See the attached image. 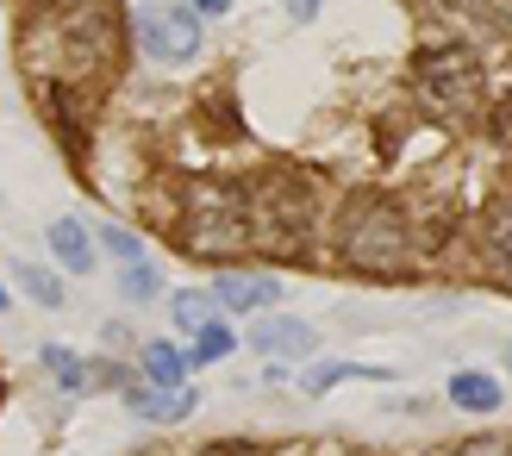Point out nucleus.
I'll use <instances>...</instances> for the list:
<instances>
[{
    "label": "nucleus",
    "mask_w": 512,
    "mask_h": 456,
    "mask_svg": "<svg viewBox=\"0 0 512 456\" xmlns=\"http://www.w3.org/2000/svg\"><path fill=\"white\" fill-rule=\"evenodd\" d=\"M119 63V19L113 0H57L25 32V69L44 94H94Z\"/></svg>",
    "instance_id": "f257e3e1"
},
{
    "label": "nucleus",
    "mask_w": 512,
    "mask_h": 456,
    "mask_svg": "<svg viewBox=\"0 0 512 456\" xmlns=\"http://www.w3.org/2000/svg\"><path fill=\"white\" fill-rule=\"evenodd\" d=\"M244 200V232L256 250H269V257L281 263H294L313 250V207H319V194H313V175H300V169H263L256 182L238 188Z\"/></svg>",
    "instance_id": "f03ea898"
},
{
    "label": "nucleus",
    "mask_w": 512,
    "mask_h": 456,
    "mask_svg": "<svg viewBox=\"0 0 512 456\" xmlns=\"http://www.w3.org/2000/svg\"><path fill=\"white\" fill-rule=\"evenodd\" d=\"M338 250L350 269L363 275H406L413 269V219H406L388 194L350 200L338 219Z\"/></svg>",
    "instance_id": "7ed1b4c3"
},
{
    "label": "nucleus",
    "mask_w": 512,
    "mask_h": 456,
    "mask_svg": "<svg viewBox=\"0 0 512 456\" xmlns=\"http://www.w3.org/2000/svg\"><path fill=\"white\" fill-rule=\"evenodd\" d=\"M182 238H188L194 257H207V263H232L238 250H250L238 188H225V182H194L188 200H182Z\"/></svg>",
    "instance_id": "20e7f679"
},
{
    "label": "nucleus",
    "mask_w": 512,
    "mask_h": 456,
    "mask_svg": "<svg viewBox=\"0 0 512 456\" xmlns=\"http://www.w3.org/2000/svg\"><path fill=\"white\" fill-rule=\"evenodd\" d=\"M413 88H419V100L438 119H469L475 100H481V63H475V50H463V44L425 50L419 69H413Z\"/></svg>",
    "instance_id": "39448f33"
},
{
    "label": "nucleus",
    "mask_w": 512,
    "mask_h": 456,
    "mask_svg": "<svg viewBox=\"0 0 512 456\" xmlns=\"http://www.w3.org/2000/svg\"><path fill=\"white\" fill-rule=\"evenodd\" d=\"M138 44L150 63H194L200 57V19L175 0H150L138 7Z\"/></svg>",
    "instance_id": "423d86ee"
},
{
    "label": "nucleus",
    "mask_w": 512,
    "mask_h": 456,
    "mask_svg": "<svg viewBox=\"0 0 512 456\" xmlns=\"http://www.w3.org/2000/svg\"><path fill=\"white\" fill-rule=\"evenodd\" d=\"M250 344L263 350V357H306L319 338H313V325H306V319H256Z\"/></svg>",
    "instance_id": "0eeeda50"
},
{
    "label": "nucleus",
    "mask_w": 512,
    "mask_h": 456,
    "mask_svg": "<svg viewBox=\"0 0 512 456\" xmlns=\"http://www.w3.org/2000/svg\"><path fill=\"white\" fill-rule=\"evenodd\" d=\"M44 244H50V257H57L69 275H88V269H94V238H88L82 219H50Z\"/></svg>",
    "instance_id": "6e6552de"
},
{
    "label": "nucleus",
    "mask_w": 512,
    "mask_h": 456,
    "mask_svg": "<svg viewBox=\"0 0 512 456\" xmlns=\"http://www.w3.org/2000/svg\"><path fill=\"white\" fill-rule=\"evenodd\" d=\"M213 294H219V307H232V313H263V307L281 300V288L269 275H219Z\"/></svg>",
    "instance_id": "1a4fd4ad"
},
{
    "label": "nucleus",
    "mask_w": 512,
    "mask_h": 456,
    "mask_svg": "<svg viewBox=\"0 0 512 456\" xmlns=\"http://www.w3.org/2000/svg\"><path fill=\"white\" fill-rule=\"evenodd\" d=\"M450 400H456V407H469V413H494L506 394H500L494 375H481V369H456V375H450Z\"/></svg>",
    "instance_id": "9d476101"
},
{
    "label": "nucleus",
    "mask_w": 512,
    "mask_h": 456,
    "mask_svg": "<svg viewBox=\"0 0 512 456\" xmlns=\"http://www.w3.org/2000/svg\"><path fill=\"white\" fill-rule=\"evenodd\" d=\"M144 375L163 394H175V388H188V357H182V350H169V344H144Z\"/></svg>",
    "instance_id": "9b49d317"
},
{
    "label": "nucleus",
    "mask_w": 512,
    "mask_h": 456,
    "mask_svg": "<svg viewBox=\"0 0 512 456\" xmlns=\"http://www.w3.org/2000/svg\"><path fill=\"white\" fill-rule=\"evenodd\" d=\"M232 350H238V332H232V325H219V319H207V325L194 332V350H188V363H200V369H207V363H225Z\"/></svg>",
    "instance_id": "f8f14e48"
},
{
    "label": "nucleus",
    "mask_w": 512,
    "mask_h": 456,
    "mask_svg": "<svg viewBox=\"0 0 512 456\" xmlns=\"http://www.w3.org/2000/svg\"><path fill=\"white\" fill-rule=\"evenodd\" d=\"M38 357H44V369H50V375H57V388H63V394H88V363L75 357V350H63V344H44Z\"/></svg>",
    "instance_id": "ddd939ff"
},
{
    "label": "nucleus",
    "mask_w": 512,
    "mask_h": 456,
    "mask_svg": "<svg viewBox=\"0 0 512 456\" xmlns=\"http://www.w3.org/2000/svg\"><path fill=\"white\" fill-rule=\"evenodd\" d=\"M350 375H363V382H394V369H375V363H325V369L306 375V394H325V388L350 382Z\"/></svg>",
    "instance_id": "4468645a"
},
{
    "label": "nucleus",
    "mask_w": 512,
    "mask_h": 456,
    "mask_svg": "<svg viewBox=\"0 0 512 456\" xmlns=\"http://www.w3.org/2000/svg\"><path fill=\"white\" fill-rule=\"evenodd\" d=\"M13 282L38 300V307H63V288H57V275L38 269V263H13Z\"/></svg>",
    "instance_id": "2eb2a0df"
},
{
    "label": "nucleus",
    "mask_w": 512,
    "mask_h": 456,
    "mask_svg": "<svg viewBox=\"0 0 512 456\" xmlns=\"http://www.w3.org/2000/svg\"><path fill=\"white\" fill-rule=\"evenodd\" d=\"M488 263H494V275L512 282V207L494 213V225H488Z\"/></svg>",
    "instance_id": "dca6fc26"
},
{
    "label": "nucleus",
    "mask_w": 512,
    "mask_h": 456,
    "mask_svg": "<svg viewBox=\"0 0 512 456\" xmlns=\"http://www.w3.org/2000/svg\"><path fill=\"white\" fill-rule=\"evenodd\" d=\"M119 294L138 300V307H144V300H157V269H150V257L144 263H119Z\"/></svg>",
    "instance_id": "f3484780"
},
{
    "label": "nucleus",
    "mask_w": 512,
    "mask_h": 456,
    "mask_svg": "<svg viewBox=\"0 0 512 456\" xmlns=\"http://www.w3.org/2000/svg\"><path fill=\"white\" fill-rule=\"evenodd\" d=\"M169 313H175V325H188V332H200V325L213 319L207 294H175V300H169Z\"/></svg>",
    "instance_id": "a211bd4d"
},
{
    "label": "nucleus",
    "mask_w": 512,
    "mask_h": 456,
    "mask_svg": "<svg viewBox=\"0 0 512 456\" xmlns=\"http://www.w3.org/2000/svg\"><path fill=\"white\" fill-rule=\"evenodd\" d=\"M100 244H107L119 263H144V244H138L132 232H125V225H107V232H100Z\"/></svg>",
    "instance_id": "6ab92c4d"
},
{
    "label": "nucleus",
    "mask_w": 512,
    "mask_h": 456,
    "mask_svg": "<svg viewBox=\"0 0 512 456\" xmlns=\"http://www.w3.org/2000/svg\"><path fill=\"white\" fill-rule=\"evenodd\" d=\"M456 456H512V450H506V438H469Z\"/></svg>",
    "instance_id": "aec40b11"
},
{
    "label": "nucleus",
    "mask_w": 512,
    "mask_h": 456,
    "mask_svg": "<svg viewBox=\"0 0 512 456\" xmlns=\"http://www.w3.org/2000/svg\"><path fill=\"white\" fill-rule=\"evenodd\" d=\"M194 7L207 13V19H219V13H232V0H194Z\"/></svg>",
    "instance_id": "412c9836"
},
{
    "label": "nucleus",
    "mask_w": 512,
    "mask_h": 456,
    "mask_svg": "<svg viewBox=\"0 0 512 456\" xmlns=\"http://www.w3.org/2000/svg\"><path fill=\"white\" fill-rule=\"evenodd\" d=\"M288 13H294V19H313V13H319V0H288Z\"/></svg>",
    "instance_id": "4be33fe9"
},
{
    "label": "nucleus",
    "mask_w": 512,
    "mask_h": 456,
    "mask_svg": "<svg viewBox=\"0 0 512 456\" xmlns=\"http://www.w3.org/2000/svg\"><path fill=\"white\" fill-rule=\"evenodd\" d=\"M431 7H469V0H431Z\"/></svg>",
    "instance_id": "5701e85b"
},
{
    "label": "nucleus",
    "mask_w": 512,
    "mask_h": 456,
    "mask_svg": "<svg viewBox=\"0 0 512 456\" xmlns=\"http://www.w3.org/2000/svg\"><path fill=\"white\" fill-rule=\"evenodd\" d=\"M0 307H7V288H0Z\"/></svg>",
    "instance_id": "b1692460"
}]
</instances>
